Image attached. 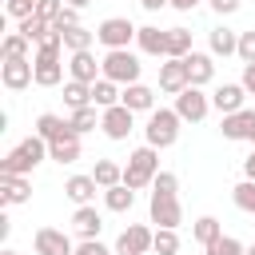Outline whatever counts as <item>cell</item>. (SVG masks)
<instances>
[{
	"mask_svg": "<svg viewBox=\"0 0 255 255\" xmlns=\"http://www.w3.org/2000/svg\"><path fill=\"white\" fill-rule=\"evenodd\" d=\"M175 191H179V179L171 171H159L155 183H151V203H147L151 223H159V227H179L183 223V207H179Z\"/></svg>",
	"mask_w": 255,
	"mask_h": 255,
	"instance_id": "6da1fadb",
	"label": "cell"
},
{
	"mask_svg": "<svg viewBox=\"0 0 255 255\" xmlns=\"http://www.w3.org/2000/svg\"><path fill=\"white\" fill-rule=\"evenodd\" d=\"M60 52H64V36L52 28V32L36 44V56H32V68H36V84H40V88H56V84L64 80V60H60Z\"/></svg>",
	"mask_w": 255,
	"mask_h": 255,
	"instance_id": "7a4b0ae2",
	"label": "cell"
},
{
	"mask_svg": "<svg viewBox=\"0 0 255 255\" xmlns=\"http://www.w3.org/2000/svg\"><path fill=\"white\" fill-rule=\"evenodd\" d=\"M48 159V139L44 135H28V139H20L4 159H0V175H28L36 163H44Z\"/></svg>",
	"mask_w": 255,
	"mask_h": 255,
	"instance_id": "3957f363",
	"label": "cell"
},
{
	"mask_svg": "<svg viewBox=\"0 0 255 255\" xmlns=\"http://www.w3.org/2000/svg\"><path fill=\"white\" fill-rule=\"evenodd\" d=\"M155 175H159V147H151V143L135 147L128 155V163H124V183L131 191H139V187H151Z\"/></svg>",
	"mask_w": 255,
	"mask_h": 255,
	"instance_id": "277c9868",
	"label": "cell"
},
{
	"mask_svg": "<svg viewBox=\"0 0 255 255\" xmlns=\"http://www.w3.org/2000/svg\"><path fill=\"white\" fill-rule=\"evenodd\" d=\"M179 112L175 108H155V112H147V128H143V135H147V143L151 147H171L175 139H179Z\"/></svg>",
	"mask_w": 255,
	"mask_h": 255,
	"instance_id": "5b68a950",
	"label": "cell"
},
{
	"mask_svg": "<svg viewBox=\"0 0 255 255\" xmlns=\"http://www.w3.org/2000/svg\"><path fill=\"white\" fill-rule=\"evenodd\" d=\"M104 64V76L108 80H116L120 88H128V84H139V60H135V52H128V48H108V56L100 60Z\"/></svg>",
	"mask_w": 255,
	"mask_h": 255,
	"instance_id": "8992f818",
	"label": "cell"
},
{
	"mask_svg": "<svg viewBox=\"0 0 255 255\" xmlns=\"http://www.w3.org/2000/svg\"><path fill=\"white\" fill-rule=\"evenodd\" d=\"M135 24L128 20V16H108L100 28H96V40L104 44V48H128L131 40H135Z\"/></svg>",
	"mask_w": 255,
	"mask_h": 255,
	"instance_id": "52a82bcc",
	"label": "cell"
},
{
	"mask_svg": "<svg viewBox=\"0 0 255 255\" xmlns=\"http://www.w3.org/2000/svg\"><path fill=\"white\" fill-rule=\"evenodd\" d=\"M175 112H179V120H183V124H199V120L211 112V96H203V88L187 84V88L175 96Z\"/></svg>",
	"mask_w": 255,
	"mask_h": 255,
	"instance_id": "ba28073f",
	"label": "cell"
},
{
	"mask_svg": "<svg viewBox=\"0 0 255 255\" xmlns=\"http://www.w3.org/2000/svg\"><path fill=\"white\" fill-rule=\"evenodd\" d=\"M151 243H155V231L143 227V223H131V227L120 231L116 251H120V255H151Z\"/></svg>",
	"mask_w": 255,
	"mask_h": 255,
	"instance_id": "9c48e42d",
	"label": "cell"
},
{
	"mask_svg": "<svg viewBox=\"0 0 255 255\" xmlns=\"http://www.w3.org/2000/svg\"><path fill=\"white\" fill-rule=\"evenodd\" d=\"M32 243H36V255H72L76 251L72 235H64L60 227H36Z\"/></svg>",
	"mask_w": 255,
	"mask_h": 255,
	"instance_id": "30bf717a",
	"label": "cell"
},
{
	"mask_svg": "<svg viewBox=\"0 0 255 255\" xmlns=\"http://www.w3.org/2000/svg\"><path fill=\"white\" fill-rule=\"evenodd\" d=\"M131 116H135V112H131V108H124V104L104 108V120H100L104 135H108V139H128V131L135 128V120H131Z\"/></svg>",
	"mask_w": 255,
	"mask_h": 255,
	"instance_id": "8fae6325",
	"label": "cell"
},
{
	"mask_svg": "<svg viewBox=\"0 0 255 255\" xmlns=\"http://www.w3.org/2000/svg\"><path fill=\"white\" fill-rule=\"evenodd\" d=\"M0 80H4L8 92H24L28 84H36V68H32V60H4Z\"/></svg>",
	"mask_w": 255,
	"mask_h": 255,
	"instance_id": "7c38bea8",
	"label": "cell"
},
{
	"mask_svg": "<svg viewBox=\"0 0 255 255\" xmlns=\"http://www.w3.org/2000/svg\"><path fill=\"white\" fill-rule=\"evenodd\" d=\"M187 84H191V80H187V64L175 60V56H163V64H159V92L179 96Z\"/></svg>",
	"mask_w": 255,
	"mask_h": 255,
	"instance_id": "4fadbf2b",
	"label": "cell"
},
{
	"mask_svg": "<svg viewBox=\"0 0 255 255\" xmlns=\"http://www.w3.org/2000/svg\"><path fill=\"white\" fill-rule=\"evenodd\" d=\"M219 131H223V139H247V143H255V112L239 108V112L223 116Z\"/></svg>",
	"mask_w": 255,
	"mask_h": 255,
	"instance_id": "5bb4252c",
	"label": "cell"
},
{
	"mask_svg": "<svg viewBox=\"0 0 255 255\" xmlns=\"http://www.w3.org/2000/svg\"><path fill=\"white\" fill-rule=\"evenodd\" d=\"M183 64H187V80H191L195 88H203V84L215 80V56H211V52H187Z\"/></svg>",
	"mask_w": 255,
	"mask_h": 255,
	"instance_id": "9a60e30c",
	"label": "cell"
},
{
	"mask_svg": "<svg viewBox=\"0 0 255 255\" xmlns=\"http://www.w3.org/2000/svg\"><path fill=\"white\" fill-rule=\"evenodd\" d=\"M68 76H72V80H84V84H96V80L104 76V64H96L92 48H88V52H72V60H68Z\"/></svg>",
	"mask_w": 255,
	"mask_h": 255,
	"instance_id": "2e32d148",
	"label": "cell"
},
{
	"mask_svg": "<svg viewBox=\"0 0 255 255\" xmlns=\"http://www.w3.org/2000/svg\"><path fill=\"white\" fill-rule=\"evenodd\" d=\"M36 135H44L48 143H56V139H68V135H80V131L72 128V120L56 116V112H44V116L36 120Z\"/></svg>",
	"mask_w": 255,
	"mask_h": 255,
	"instance_id": "e0dca14e",
	"label": "cell"
},
{
	"mask_svg": "<svg viewBox=\"0 0 255 255\" xmlns=\"http://www.w3.org/2000/svg\"><path fill=\"white\" fill-rule=\"evenodd\" d=\"M32 199V183L24 175H0V207H16Z\"/></svg>",
	"mask_w": 255,
	"mask_h": 255,
	"instance_id": "ac0fdd59",
	"label": "cell"
},
{
	"mask_svg": "<svg viewBox=\"0 0 255 255\" xmlns=\"http://www.w3.org/2000/svg\"><path fill=\"white\" fill-rule=\"evenodd\" d=\"M72 231H76L80 239H100V231H104V219H100V211H96L92 203L76 207V215H72Z\"/></svg>",
	"mask_w": 255,
	"mask_h": 255,
	"instance_id": "d6986e66",
	"label": "cell"
},
{
	"mask_svg": "<svg viewBox=\"0 0 255 255\" xmlns=\"http://www.w3.org/2000/svg\"><path fill=\"white\" fill-rule=\"evenodd\" d=\"M243 96H247L243 84H219V88L211 92V108H219L223 116H231V112L243 108Z\"/></svg>",
	"mask_w": 255,
	"mask_h": 255,
	"instance_id": "ffe728a7",
	"label": "cell"
},
{
	"mask_svg": "<svg viewBox=\"0 0 255 255\" xmlns=\"http://www.w3.org/2000/svg\"><path fill=\"white\" fill-rule=\"evenodd\" d=\"M135 44H139L143 56H167V32L155 28V24H143V28L135 32Z\"/></svg>",
	"mask_w": 255,
	"mask_h": 255,
	"instance_id": "44dd1931",
	"label": "cell"
},
{
	"mask_svg": "<svg viewBox=\"0 0 255 255\" xmlns=\"http://www.w3.org/2000/svg\"><path fill=\"white\" fill-rule=\"evenodd\" d=\"M96 187H100V183H96L92 175H68V179H64V195H68L76 207L92 203V199H96Z\"/></svg>",
	"mask_w": 255,
	"mask_h": 255,
	"instance_id": "7402d4cb",
	"label": "cell"
},
{
	"mask_svg": "<svg viewBox=\"0 0 255 255\" xmlns=\"http://www.w3.org/2000/svg\"><path fill=\"white\" fill-rule=\"evenodd\" d=\"M120 104L131 108V112H155V92L147 84H128L124 96H120Z\"/></svg>",
	"mask_w": 255,
	"mask_h": 255,
	"instance_id": "603a6c76",
	"label": "cell"
},
{
	"mask_svg": "<svg viewBox=\"0 0 255 255\" xmlns=\"http://www.w3.org/2000/svg\"><path fill=\"white\" fill-rule=\"evenodd\" d=\"M207 44H211V56H235V48H239V32H231V28H211V36H207Z\"/></svg>",
	"mask_w": 255,
	"mask_h": 255,
	"instance_id": "cb8c5ba5",
	"label": "cell"
},
{
	"mask_svg": "<svg viewBox=\"0 0 255 255\" xmlns=\"http://www.w3.org/2000/svg\"><path fill=\"white\" fill-rule=\"evenodd\" d=\"M0 60H32V40L20 32H8L0 44Z\"/></svg>",
	"mask_w": 255,
	"mask_h": 255,
	"instance_id": "d4e9b609",
	"label": "cell"
},
{
	"mask_svg": "<svg viewBox=\"0 0 255 255\" xmlns=\"http://www.w3.org/2000/svg\"><path fill=\"white\" fill-rule=\"evenodd\" d=\"M120 96H124V88H120L116 80H108V76H100V80L92 84V104H96V108H112V104H120Z\"/></svg>",
	"mask_w": 255,
	"mask_h": 255,
	"instance_id": "484cf974",
	"label": "cell"
},
{
	"mask_svg": "<svg viewBox=\"0 0 255 255\" xmlns=\"http://www.w3.org/2000/svg\"><path fill=\"white\" fill-rule=\"evenodd\" d=\"M60 36H64V48H68V52H88V48L96 44V32L84 28V24H72V28H64Z\"/></svg>",
	"mask_w": 255,
	"mask_h": 255,
	"instance_id": "4316f807",
	"label": "cell"
},
{
	"mask_svg": "<svg viewBox=\"0 0 255 255\" xmlns=\"http://www.w3.org/2000/svg\"><path fill=\"white\" fill-rule=\"evenodd\" d=\"M135 203V191L128 183H116V187H104V207L108 211H131Z\"/></svg>",
	"mask_w": 255,
	"mask_h": 255,
	"instance_id": "83f0119b",
	"label": "cell"
},
{
	"mask_svg": "<svg viewBox=\"0 0 255 255\" xmlns=\"http://www.w3.org/2000/svg\"><path fill=\"white\" fill-rule=\"evenodd\" d=\"M219 235H223V223H219L215 215H199V219L191 223V239H195V243H203V247H207V243H215Z\"/></svg>",
	"mask_w": 255,
	"mask_h": 255,
	"instance_id": "f1b7e54d",
	"label": "cell"
},
{
	"mask_svg": "<svg viewBox=\"0 0 255 255\" xmlns=\"http://www.w3.org/2000/svg\"><path fill=\"white\" fill-rule=\"evenodd\" d=\"M68 120H72V128H76V131L84 135V131H96V128H100V120H104V108L88 104V108H76V112H72Z\"/></svg>",
	"mask_w": 255,
	"mask_h": 255,
	"instance_id": "f546056e",
	"label": "cell"
},
{
	"mask_svg": "<svg viewBox=\"0 0 255 255\" xmlns=\"http://www.w3.org/2000/svg\"><path fill=\"white\" fill-rule=\"evenodd\" d=\"M48 159H56V163H76V159H80V135H68V139L48 143Z\"/></svg>",
	"mask_w": 255,
	"mask_h": 255,
	"instance_id": "4dcf8cb0",
	"label": "cell"
},
{
	"mask_svg": "<svg viewBox=\"0 0 255 255\" xmlns=\"http://www.w3.org/2000/svg\"><path fill=\"white\" fill-rule=\"evenodd\" d=\"M92 179H96L100 187H116V183H124V167H120L116 159H96Z\"/></svg>",
	"mask_w": 255,
	"mask_h": 255,
	"instance_id": "1f68e13d",
	"label": "cell"
},
{
	"mask_svg": "<svg viewBox=\"0 0 255 255\" xmlns=\"http://www.w3.org/2000/svg\"><path fill=\"white\" fill-rule=\"evenodd\" d=\"M16 32H20V36H28L32 44H40V40L52 32V20H44V16H36V12H32V16H24V20L16 24Z\"/></svg>",
	"mask_w": 255,
	"mask_h": 255,
	"instance_id": "d6a6232c",
	"label": "cell"
},
{
	"mask_svg": "<svg viewBox=\"0 0 255 255\" xmlns=\"http://www.w3.org/2000/svg\"><path fill=\"white\" fill-rule=\"evenodd\" d=\"M64 104L76 112V108H88L92 104V84H84V80H68L64 84Z\"/></svg>",
	"mask_w": 255,
	"mask_h": 255,
	"instance_id": "836d02e7",
	"label": "cell"
},
{
	"mask_svg": "<svg viewBox=\"0 0 255 255\" xmlns=\"http://www.w3.org/2000/svg\"><path fill=\"white\" fill-rule=\"evenodd\" d=\"M187 52H195V48H191V32H187V28H167V56L183 60Z\"/></svg>",
	"mask_w": 255,
	"mask_h": 255,
	"instance_id": "e575fe53",
	"label": "cell"
},
{
	"mask_svg": "<svg viewBox=\"0 0 255 255\" xmlns=\"http://www.w3.org/2000/svg\"><path fill=\"white\" fill-rule=\"evenodd\" d=\"M231 199H235V207H239V211L255 215V179H243V183H235V187H231Z\"/></svg>",
	"mask_w": 255,
	"mask_h": 255,
	"instance_id": "d590c367",
	"label": "cell"
},
{
	"mask_svg": "<svg viewBox=\"0 0 255 255\" xmlns=\"http://www.w3.org/2000/svg\"><path fill=\"white\" fill-rule=\"evenodd\" d=\"M151 251H155V255H175V251H179V235H175V227H155V243H151Z\"/></svg>",
	"mask_w": 255,
	"mask_h": 255,
	"instance_id": "8d00e7d4",
	"label": "cell"
},
{
	"mask_svg": "<svg viewBox=\"0 0 255 255\" xmlns=\"http://www.w3.org/2000/svg\"><path fill=\"white\" fill-rule=\"evenodd\" d=\"M203 251H207V255H243L247 247H243L235 235H219V239H215V243H207Z\"/></svg>",
	"mask_w": 255,
	"mask_h": 255,
	"instance_id": "74e56055",
	"label": "cell"
},
{
	"mask_svg": "<svg viewBox=\"0 0 255 255\" xmlns=\"http://www.w3.org/2000/svg\"><path fill=\"white\" fill-rule=\"evenodd\" d=\"M4 12L20 24L24 16H32V12H36V0H8V4H4Z\"/></svg>",
	"mask_w": 255,
	"mask_h": 255,
	"instance_id": "f35d334b",
	"label": "cell"
},
{
	"mask_svg": "<svg viewBox=\"0 0 255 255\" xmlns=\"http://www.w3.org/2000/svg\"><path fill=\"white\" fill-rule=\"evenodd\" d=\"M235 56H239L243 64H255V32H239V48H235Z\"/></svg>",
	"mask_w": 255,
	"mask_h": 255,
	"instance_id": "ab89813d",
	"label": "cell"
},
{
	"mask_svg": "<svg viewBox=\"0 0 255 255\" xmlns=\"http://www.w3.org/2000/svg\"><path fill=\"white\" fill-rule=\"evenodd\" d=\"M72 24H80V8H72V4H64V12L52 20V28L56 32H64V28H72Z\"/></svg>",
	"mask_w": 255,
	"mask_h": 255,
	"instance_id": "60d3db41",
	"label": "cell"
},
{
	"mask_svg": "<svg viewBox=\"0 0 255 255\" xmlns=\"http://www.w3.org/2000/svg\"><path fill=\"white\" fill-rule=\"evenodd\" d=\"M64 4H68V0H36V16H44V20H56V16L64 12Z\"/></svg>",
	"mask_w": 255,
	"mask_h": 255,
	"instance_id": "b9f144b4",
	"label": "cell"
},
{
	"mask_svg": "<svg viewBox=\"0 0 255 255\" xmlns=\"http://www.w3.org/2000/svg\"><path fill=\"white\" fill-rule=\"evenodd\" d=\"M72 255H112V251H108V247H104L100 239H80Z\"/></svg>",
	"mask_w": 255,
	"mask_h": 255,
	"instance_id": "7bdbcfd3",
	"label": "cell"
},
{
	"mask_svg": "<svg viewBox=\"0 0 255 255\" xmlns=\"http://www.w3.org/2000/svg\"><path fill=\"white\" fill-rule=\"evenodd\" d=\"M207 4H211L219 16H231V12H239V4H243V0H207Z\"/></svg>",
	"mask_w": 255,
	"mask_h": 255,
	"instance_id": "ee69618b",
	"label": "cell"
},
{
	"mask_svg": "<svg viewBox=\"0 0 255 255\" xmlns=\"http://www.w3.org/2000/svg\"><path fill=\"white\" fill-rule=\"evenodd\" d=\"M247 92H255V64H243V80H239Z\"/></svg>",
	"mask_w": 255,
	"mask_h": 255,
	"instance_id": "f6af8a7d",
	"label": "cell"
},
{
	"mask_svg": "<svg viewBox=\"0 0 255 255\" xmlns=\"http://www.w3.org/2000/svg\"><path fill=\"white\" fill-rule=\"evenodd\" d=\"M167 4H171V0H139L143 12H159V8H167Z\"/></svg>",
	"mask_w": 255,
	"mask_h": 255,
	"instance_id": "bcb514c9",
	"label": "cell"
},
{
	"mask_svg": "<svg viewBox=\"0 0 255 255\" xmlns=\"http://www.w3.org/2000/svg\"><path fill=\"white\" fill-rule=\"evenodd\" d=\"M199 4H203V0H171L175 12H191V8H199Z\"/></svg>",
	"mask_w": 255,
	"mask_h": 255,
	"instance_id": "7dc6e473",
	"label": "cell"
},
{
	"mask_svg": "<svg viewBox=\"0 0 255 255\" xmlns=\"http://www.w3.org/2000/svg\"><path fill=\"white\" fill-rule=\"evenodd\" d=\"M243 179H255V151L243 159Z\"/></svg>",
	"mask_w": 255,
	"mask_h": 255,
	"instance_id": "c3c4849f",
	"label": "cell"
},
{
	"mask_svg": "<svg viewBox=\"0 0 255 255\" xmlns=\"http://www.w3.org/2000/svg\"><path fill=\"white\" fill-rule=\"evenodd\" d=\"M8 231H12V223H8V215L0 211V239H8Z\"/></svg>",
	"mask_w": 255,
	"mask_h": 255,
	"instance_id": "681fc988",
	"label": "cell"
},
{
	"mask_svg": "<svg viewBox=\"0 0 255 255\" xmlns=\"http://www.w3.org/2000/svg\"><path fill=\"white\" fill-rule=\"evenodd\" d=\"M68 4H72V8H80V12H84V8H88V4H92V0H68Z\"/></svg>",
	"mask_w": 255,
	"mask_h": 255,
	"instance_id": "f907efd6",
	"label": "cell"
},
{
	"mask_svg": "<svg viewBox=\"0 0 255 255\" xmlns=\"http://www.w3.org/2000/svg\"><path fill=\"white\" fill-rule=\"evenodd\" d=\"M243 255H255V243H251V247H247V251H243Z\"/></svg>",
	"mask_w": 255,
	"mask_h": 255,
	"instance_id": "816d5d0a",
	"label": "cell"
},
{
	"mask_svg": "<svg viewBox=\"0 0 255 255\" xmlns=\"http://www.w3.org/2000/svg\"><path fill=\"white\" fill-rule=\"evenodd\" d=\"M4 255H20V251H4Z\"/></svg>",
	"mask_w": 255,
	"mask_h": 255,
	"instance_id": "f5cc1de1",
	"label": "cell"
}]
</instances>
